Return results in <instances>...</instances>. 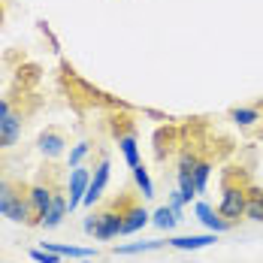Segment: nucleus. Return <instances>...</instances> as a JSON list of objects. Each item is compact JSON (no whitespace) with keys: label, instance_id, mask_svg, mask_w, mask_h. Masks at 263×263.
I'll return each mask as SVG.
<instances>
[{"label":"nucleus","instance_id":"1","mask_svg":"<svg viewBox=\"0 0 263 263\" xmlns=\"http://www.w3.org/2000/svg\"><path fill=\"white\" fill-rule=\"evenodd\" d=\"M245 206H248V187L233 184V182L224 184V197H221L218 212H221L230 224H236L239 218H245Z\"/></svg>","mask_w":263,"mask_h":263},{"label":"nucleus","instance_id":"2","mask_svg":"<svg viewBox=\"0 0 263 263\" xmlns=\"http://www.w3.org/2000/svg\"><path fill=\"white\" fill-rule=\"evenodd\" d=\"M88 184H91V170L85 166H73L70 170V182H67V209L76 212L88 194Z\"/></svg>","mask_w":263,"mask_h":263},{"label":"nucleus","instance_id":"3","mask_svg":"<svg viewBox=\"0 0 263 263\" xmlns=\"http://www.w3.org/2000/svg\"><path fill=\"white\" fill-rule=\"evenodd\" d=\"M121 224H124V212L118 209V206L97 212V230H94V239L106 242V239L121 236Z\"/></svg>","mask_w":263,"mask_h":263},{"label":"nucleus","instance_id":"4","mask_svg":"<svg viewBox=\"0 0 263 263\" xmlns=\"http://www.w3.org/2000/svg\"><path fill=\"white\" fill-rule=\"evenodd\" d=\"M52 197H54V191L46 187V184H30V187H27V203H30L33 224H36V227H40V221L46 218V212L52 206Z\"/></svg>","mask_w":263,"mask_h":263},{"label":"nucleus","instance_id":"5","mask_svg":"<svg viewBox=\"0 0 263 263\" xmlns=\"http://www.w3.org/2000/svg\"><path fill=\"white\" fill-rule=\"evenodd\" d=\"M106 184H109V158H100V163H97L94 173H91V184H88V194H85L82 206H94V203L103 197Z\"/></svg>","mask_w":263,"mask_h":263},{"label":"nucleus","instance_id":"6","mask_svg":"<svg viewBox=\"0 0 263 263\" xmlns=\"http://www.w3.org/2000/svg\"><path fill=\"white\" fill-rule=\"evenodd\" d=\"M36 148H40V155L46 160H54V158H61L64 152H67V139H64V133H58V130H43L40 133V139H36Z\"/></svg>","mask_w":263,"mask_h":263},{"label":"nucleus","instance_id":"7","mask_svg":"<svg viewBox=\"0 0 263 263\" xmlns=\"http://www.w3.org/2000/svg\"><path fill=\"white\" fill-rule=\"evenodd\" d=\"M215 242H218V233H191V236L166 239V245L176 248V251H200V248H209Z\"/></svg>","mask_w":263,"mask_h":263},{"label":"nucleus","instance_id":"8","mask_svg":"<svg viewBox=\"0 0 263 263\" xmlns=\"http://www.w3.org/2000/svg\"><path fill=\"white\" fill-rule=\"evenodd\" d=\"M197 218H200V224H203V227H206V230H209V233H224V230H230V227H233V224H230V221H227V218H224V215H221V212H215L209 206V203H197Z\"/></svg>","mask_w":263,"mask_h":263},{"label":"nucleus","instance_id":"9","mask_svg":"<svg viewBox=\"0 0 263 263\" xmlns=\"http://www.w3.org/2000/svg\"><path fill=\"white\" fill-rule=\"evenodd\" d=\"M152 221V212L142 209L139 203H130L124 209V224H121V236H130V233H139L145 224Z\"/></svg>","mask_w":263,"mask_h":263},{"label":"nucleus","instance_id":"10","mask_svg":"<svg viewBox=\"0 0 263 263\" xmlns=\"http://www.w3.org/2000/svg\"><path fill=\"white\" fill-rule=\"evenodd\" d=\"M67 215H70V209H67V197H64V194H54L52 206H49V212H46V218L40 221V227H43V230H54V227L64 224Z\"/></svg>","mask_w":263,"mask_h":263},{"label":"nucleus","instance_id":"11","mask_svg":"<svg viewBox=\"0 0 263 263\" xmlns=\"http://www.w3.org/2000/svg\"><path fill=\"white\" fill-rule=\"evenodd\" d=\"M22 136V118L15 112H9L3 121H0V148H12Z\"/></svg>","mask_w":263,"mask_h":263},{"label":"nucleus","instance_id":"12","mask_svg":"<svg viewBox=\"0 0 263 263\" xmlns=\"http://www.w3.org/2000/svg\"><path fill=\"white\" fill-rule=\"evenodd\" d=\"M40 248L54 251L61 257H82V260H91L97 254V248H79V245H67V242H40Z\"/></svg>","mask_w":263,"mask_h":263},{"label":"nucleus","instance_id":"13","mask_svg":"<svg viewBox=\"0 0 263 263\" xmlns=\"http://www.w3.org/2000/svg\"><path fill=\"white\" fill-rule=\"evenodd\" d=\"M118 148H121V158L127 166H139V145H136V136L133 133H124V136H118Z\"/></svg>","mask_w":263,"mask_h":263},{"label":"nucleus","instance_id":"14","mask_svg":"<svg viewBox=\"0 0 263 263\" xmlns=\"http://www.w3.org/2000/svg\"><path fill=\"white\" fill-rule=\"evenodd\" d=\"M245 218L263 224V191L257 187H248V206H245Z\"/></svg>","mask_w":263,"mask_h":263},{"label":"nucleus","instance_id":"15","mask_svg":"<svg viewBox=\"0 0 263 263\" xmlns=\"http://www.w3.org/2000/svg\"><path fill=\"white\" fill-rule=\"evenodd\" d=\"M230 121L239 124V127H251V124L260 121V112L257 109H248V106H236V109H230Z\"/></svg>","mask_w":263,"mask_h":263},{"label":"nucleus","instance_id":"16","mask_svg":"<svg viewBox=\"0 0 263 263\" xmlns=\"http://www.w3.org/2000/svg\"><path fill=\"white\" fill-rule=\"evenodd\" d=\"M166 242L163 239H148V242H130V245H118L115 254H142V251H158Z\"/></svg>","mask_w":263,"mask_h":263},{"label":"nucleus","instance_id":"17","mask_svg":"<svg viewBox=\"0 0 263 263\" xmlns=\"http://www.w3.org/2000/svg\"><path fill=\"white\" fill-rule=\"evenodd\" d=\"M133 182L139 187V194L145 197V200H152L155 197V184H152V176H148V170L139 163V166H133Z\"/></svg>","mask_w":263,"mask_h":263},{"label":"nucleus","instance_id":"18","mask_svg":"<svg viewBox=\"0 0 263 263\" xmlns=\"http://www.w3.org/2000/svg\"><path fill=\"white\" fill-rule=\"evenodd\" d=\"M176 221H179V218H176V212L170 209V206H160V209L152 215V224L160 227V230H173V227H176Z\"/></svg>","mask_w":263,"mask_h":263},{"label":"nucleus","instance_id":"19","mask_svg":"<svg viewBox=\"0 0 263 263\" xmlns=\"http://www.w3.org/2000/svg\"><path fill=\"white\" fill-rule=\"evenodd\" d=\"M91 155V142L88 139H82V142H76L73 148H70V155H67V166L73 170V166H82V160Z\"/></svg>","mask_w":263,"mask_h":263},{"label":"nucleus","instance_id":"20","mask_svg":"<svg viewBox=\"0 0 263 263\" xmlns=\"http://www.w3.org/2000/svg\"><path fill=\"white\" fill-rule=\"evenodd\" d=\"M212 170H215V166H212L209 160H200V163H197V170H194V184H197V194H203V191H206Z\"/></svg>","mask_w":263,"mask_h":263},{"label":"nucleus","instance_id":"21","mask_svg":"<svg viewBox=\"0 0 263 263\" xmlns=\"http://www.w3.org/2000/svg\"><path fill=\"white\" fill-rule=\"evenodd\" d=\"M179 194H182L184 203H191L197 197V184H194V176L191 173H179Z\"/></svg>","mask_w":263,"mask_h":263},{"label":"nucleus","instance_id":"22","mask_svg":"<svg viewBox=\"0 0 263 263\" xmlns=\"http://www.w3.org/2000/svg\"><path fill=\"white\" fill-rule=\"evenodd\" d=\"M30 260L33 263H61V254L46 251V248H33V251H30Z\"/></svg>","mask_w":263,"mask_h":263},{"label":"nucleus","instance_id":"23","mask_svg":"<svg viewBox=\"0 0 263 263\" xmlns=\"http://www.w3.org/2000/svg\"><path fill=\"white\" fill-rule=\"evenodd\" d=\"M12 187H15V184H12V182H6V179L0 176V215H3V206H6V200H9Z\"/></svg>","mask_w":263,"mask_h":263},{"label":"nucleus","instance_id":"24","mask_svg":"<svg viewBox=\"0 0 263 263\" xmlns=\"http://www.w3.org/2000/svg\"><path fill=\"white\" fill-rule=\"evenodd\" d=\"M166 206H170V209L176 212V218H182V209H184L182 194H179V191H173V194H170V203H166Z\"/></svg>","mask_w":263,"mask_h":263},{"label":"nucleus","instance_id":"25","mask_svg":"<svg viewBox=\"0 0 263 263\" xmlns=\"http://www.w3.org/2000/svg\"><path fill=\"white\" fill-rule=\"evenodd\" d=\"M9 112H12V109H9V100H3V97H0V121H3Z\"/></svg>","mask_w":263,"mask_h":263}]
</instances>
